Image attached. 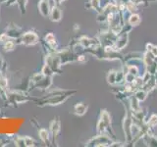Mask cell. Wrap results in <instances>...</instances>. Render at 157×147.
Returning <instances> with one entry per match:
<instances>
[{"label":"cell","instance_id":"obj_5","mask_svg":"<svg viewBox=\"0 0 157 147\" xmlns=\"http://www.w3.org/2000/svg\"><path fill=\"white\" fill-rule=\"evenodd\" d=\"M110 126H111V119H110L109 113L106 110H101L100 118L97 124V131L99 132V134H102V132H104L106 130L110 129Z\"/></svg>","mask_w":157,"mask_h":147},{"label":"cell","instance_id":"obj_16","mask_svg":"<svg viewBox=\"0 0 157 147\" xmlns=\"http://www.w3.org/2000/svg\"><path fill=\"white\" fill-rule=\"evenodd\" d=\"M128 32H124L122 36L117 39L116 42V50H121V49L124 48L127 43H128Z\"/></svg>","mask_w":157,"mask_h":147},{"label":"cell","instance_id":"obj_28","mask_svg":"<svg viewBox=\"0 0 157 147\" xmlns=\"http://www.w3.org/2000/svg\"><path fill=\"white\" fill-rule=\"evenodd\" d=\"M147 125H148V126H151V127L157 126V115L156 114L151 115V117L149 118V121L147 122Z\"/></svg>","mask_w":157,"mask_h":147},{"label":"cell","instance_id":"obj_14","mask_svg":"<svg viewBox=\"0 0 157 147\" xmlns=\"http://www.w3.org/2000/svg\"><path fill=\"white\" fill-rule=\"evenodd\" d=\"M78 44L82 45L83 48H90V47H94L98 44V41L96 39L93 38H88L86 36H82L78 39Z\"/></svg>","mask_w":157,"mask_h":147},{"label":"cell","instance_id":"obj_31","mask_svg":"<svg viewBox=\"0 0 157 147\" xmlns=\"http://www.w3.org/2000/svg\"><path fill=\"white\" fill-rule=\"evenodd\" d=\"M125 75L122 72H117L116 74V83H121L122 81H124Z\"/></svg>","mask_w":157,"mask_h":147},{"label":"cell","instance_id":"obj_24","mask_svg":"<svg viewBox=\"0 0 157 147\" xmlns=\"http://www.w3.org/2000/svg\"><path fill=\"white\" fill-rule=\"evenodd\" d=\"M24 142H25V146H27V147H32L36 145V141L33 140V137L28 136V135L24 136Z\"/></svg>","mask_w":157,"mask_h":147},{"label":"cell","instance_id":"obj_19","mask_svg":"<svg viewBox=\"0 0 157 147\" xmlns=\"http://www.w3.org/2000/svg\"><path fill=\"white\" fill-rule=\"evenodd\" d=\"M129 23L131 26L136 27L140 23V17L137 14H132L131 17L129 18Z\"/></svg>","mask_w":157,"mask_h":147},{"label":"cell","instance_id":"obj_27","mask_svg":"<svg viewBox=\"0 0 157 147\" xmlns=\"http://www.w3.org/2000/svg\"><path fill=\"white\" fill-rule=\"evenodd\" d=\"M145 138H146V142L148 143L149 146H157V139L155 138L153 135L147 134Z\"/></svg>","mask_w":157,"mask_h":147},{"label":"cell","instance_id":"obj_33","mask_svg":"<svg viewBox=\"0 0 157 147\" xmlns=\"http://www.w3.org/2000/svg\"><path fill=\"white\" fill-rule=\"evenodd\" d=\"M130 1H131V0H121V2H123L124 4H128Z\"/></svg>","mask_w":157,"mask_h":147},{"label":"cell","instance_id":"obj_13","mask_svg":"<svg viewBox=\"0 0 157 147\" xmlns=\"http://www.w3.org/2000/svg\"><path fill=\"white\" fill-rule=\"evenodd\" d=\"M48 17H49V19H50L52 22H59V21H61V19H62V12H61L60 8H59L57 5L51 7Z\"/></svg>","mask_w":157,"mask_h":147},{"label":"cell","instance_id":"obj_9","mask_svg":"<svg viewBox=\"0 0 157 147\" xmlns=\"http://www.w3.org/2000/svg\"><path fill=\"white\" fill-rule=\"evenodd\" d=\"M144 63L147 68V72H148L150 75H153V74L157 72V64L154 62L153 58L151 57L150 54L146 53L144 55Z\"/></svg>","mask_w":157,"mask_h":147},{"label":"cell","instance_id":"obj_11","mask_svg":"<svg viewBox=\"0 0 157 147\" xmlns=\"http://www.w3.org/2000/svg\"><path fill=\"white\" fill-rule=\"evenodd\" d=\"M44 42L47 44V46L51 50V52L56 51L57 41H56V37H55V36H54L53 32H48L46 36H44Z\"/></svg>","mask_w":157,"mask_h":147},{"label":"cell","instance_id":"obj_1","mask_svg":"<svg viewBox=\"0 0 157 147\" xmlns=\"http://www.w3.org/2000/svg\"><path fill=\"white\" fill-rule=\"evenodd\" d=\"M76 92V90H63L55 88L54 90L49 91L44 97L38 99L36 103L38 106H57L64 103Z\"/></svg>","mask_w":157,"mask_h":147},{"label":"cell","instance_id":"obj_21","mask_svg":"<svg viewBox=\"0 0 157 147\" xmlns=\"http://www.w3.org/2000/svg\"><path fill=\"white\" fill-rule=\"evenodd\" d=\"M131 106H132V111H140V107L139 105V100L136 99V96H132L131 98Z\"/></svg>","mask_w":157,"mask_h":147},{"label":"cell","instance_id":"obj_22","mask_svg":"<svg viewBox=\"0 0 157 147\" xmlns=\"http://www.w3.org/2000/svg\"><path fill=\"white\" fill-rule=\"evenodd\" d=\"M146 95H147V92L144 90V89H140L136 92V99L139 101H144L145 98H146Z\"/></svg>","mask_w":157,"mask_h":147},{"label":"cell","instance_id":"obj_34","mask_svg":"<svg viewBox=\"0 0 157 147\" xmlns=\"http://www.w3.org/2000/svg\"><path fill=\"white\" fill-rule=\"evenodd\" d=\"M64 1H66V0H57V3H62Z\"/></svg>","mask_w":157,"mask_h":147},{"label":"cell","instance_id":"obj_12","mask_svg":"<svg viewBox=\"0 0 157 147\" xmlns=\"http://www.w3.org/2000/svg\"><path fill=\"white\" fill-rule=\"evenodd\" d=\"M38 11L40 13V15L44 18H47L49 16V12H50V5H49L48 0H39L38 2Z\"/></svg>","mask_w":157,"mask_h":147},{"label":"cell","instance_id":"obj_17","mask_svg":"<svg viewBox=\"0 0 157 147\" xmlns=\"http://www.w3.org/2000/svg\"><path fill=\"white\" fill-rule=\"evenodd\" d=\"M38 136L43 143L47 144L49 142V139H50V132L45 129H40L38 130Z\"/></svg>","mask_w":157,"mask_h":147},{"label":"cell","instance_id":"obj_30","mask_svg":"<svg viewBox=\"0 0 157 147\" xmlns=\"http://www.w3.org/2000/svg\"><path fill=\"white\" fill-rule=\"evenodd\" d=\"M128 73H130L132 74V76H137V74H139V69H137L136 66H134V65H132V66H129V70H128Z\"/></svg>","mask_w":157,"mask_h":147},{"label":"cell","instance_id":"obj_10","mask_svg":"<svg viewBox=\"0 0 157 147\" xmlns=\"http://www.w3.org/2000/svg\"><path fill=\"white\" fill-rule=\"evenodd\" d=\"M60 130H61L60 121H59L58 119L53 120V121L50 123V126H49V130H50L49 132H50V136L52 137V139H53V140L57 139L59 132H60Z\"/></svg>","mask_w":157,"mask_h":147},{"label":"cell","instance_id":"obj_3","mask_svg":"<svg viewBox=\"0 0 157 147\" xmlns=\"http://www.w3.org/2000/svg\"><path fill=\"white\" fill-rule=\"evenodd\" d=\"M45 64L48 65L52 69V71L54 73H60L61 72V59H60V55L59 53L54 51V52H49L46 57H45Z\"/></svg>","mask_w":157,"mask_h":147},{"label":"cell","instance_id":"obj_7","mask_svg":"<svg viewBox=\"0 0 157 147\" xmlns=\"http://www.w3.org/2000/svg\"><path fill=\"white\" fill-rule=\"evenodd\" d=\"M111 144L112 140L107 135H103L102 134L93 137L86 143L87 146H109Z\"/></svg>","mask_w":157,"mask_h":147},{"label":"cell","instance_id":"obj_23","mask_svg":"<svg viewBox=\"0 0 157 147\" xmlns=\"http://www.w3.org/2000/svg\"><path fill=\"white\" fill-rule=\"evenodd\" d=\"M41 73L43 74V75H45V76H49V77H52L54 74L53 71H52V69L49 67L48 65H46V64H44V66L42 67V70H41Z\"/></svg>","mask_w":157,"mask_h":147},{"label":"cell","instance_id":"obj_20","mask_svg":"<svg viewBox=\"0 0 157 147\" xmlns=\"http://www.w3.org/2000/svg\"><path fill=\"white\" fill-rule=\"evenodd\" d=\"M116 71H109L107 76V81L110 85H116Z\"/></svg>","mask_w":157,"mask_h":147},{"label":"cell","instance_id":"obj_29","mask_svg":"<svg viewBox=\"0 0 157 147\" xmlns=\"http://www.w3.org/2000/svg\"><path fill=\"white\" fill-rule=\"evenodd\" d=\"M14 142H15V145H16V146H19V147L25 146L24 136H18V137H16L15 140H14Z\"/></svg>","mask_w":157,"mask_h":147},{"label":"cell","instance_id":"obj_18","mask_svg":"<svg viewBox=\"0 0 157 147\" xmlns=\"http://www.w3.org/2000/svg\"><path fill=\"white\" fill-rule=\"evenodd\" d=\"M16 40H14V39H11L10 38L8 41H6L4 44H2V47L5 51H7V52H10V51H13L15 47H16Z\"/></svg>","mask_w":157,"mask_h":147},{"label":"cell","instance_id":"obj_15","mask_svg":"<svg viewBox=\"0 0 157 147\" xmlns=\"http://www.w3.org/2000/svg\"><path fill=\"white\" fill-rule=\"evenodd\" d=\"M87 111V105H86L83 102H78L74 106V112L78 116H83Z\"/></svg>","mask_w":157,"mask_h":147},{"label":"cell","instance_id":"obj_4","mask_svg":"<svg viewBox=\"0 0 157 147\" xmlns=\"http://www.w3.org/2000/svg\"><path fill=\"white\" fill-rule=\"evenodd\" d=\"M38 41H39L38 34L33 31H29L27 32H23L18 42L20 44H23L25 46H33L37 44Z\"/></svg>","mask_w":157,"mask_h":147},{"label":"cell","instance_id":"obj_26","mask_svg":"<svg viewBox=\"0 0 157 147\" xmlns=\"http://www.w3.org/2000/svg\"><path fill=\"white\" fill-rule=\"evenodd\" d=\"M146 48H147V50L150 52L152 56L157 57V46L153 45V44H151V43H148L146 45Z\"/></svg>","mask_w":157,"mask_h":147},{"label":"cell","instance_id":"obj_2","mask_svg":"<svg viewBox=\"0 0 157 147\" xmlns=\"http://www.w3.org/2000/svg\"><path fill=\"white\" fill-rule=\"evenodd\" d=\"M52 85V77L45 76L43 74H34L29 81V85L32 88H38V89H48Z\"/></svg>","mask_w":157,"mask_h":147},{"label":"cell","instance_id":"obj_6","mask_svg":"<svg viewBox=\"0 0 157 147\" xmlns=\"http://www.w3.org/2000/svg\"><path fill=\"white\" fill-rule=\"evenodd\" d=\"M7 100L13 104H23L29 100V97L22 91H12L8 93Z\"/></svg>","mask_w":157,"mask_h":147},{"label":"cell","instance_id":"obj_32","mask_svg":"<svg viewBox=\"0 0 157 147\" xmlns=\"http://www.w3.org/2000/svg\"><path fill=\"white\" fill-rule=\"evenodd\" d=\"M9 39H10V37L7 36V33H6V32L2 33L1 36H0V44L2 45V44H4L6 41H8Z\"/></svg>","mask_w":157,"mask_h":147},{"label":"cell","instance_id":"obj_25","mask_svg":"<svg viewBox=\"0 0 157 147\" xmlns=\"http://www.w3.org/2000/svg\"><path fill=\"white\" fill-rule=\"evenodd\" d=\"M17 3H18V6L21 13H25L26 12V8H27V5H28V0H17Z\"/></svg>","mask_w":157,"mask_h":147},{"label":"cell","instance_id":"obj_8","mask_svg":"<svg viewBox=\"0 0 157 147\" xmlns=\"http://www.w3.org/2000/svg\"><path fill=\"white\" fill-rule=\"evenodd\" d=\"M6 33L10 38L14 39V40L17 41V43H19L18 41H19L20 37H21V36L23 34V32H22L21 28L16 26V24H13V26L8 27Z\"/></svg>","mask_w":157,"mask_h":147}]
</instances>
